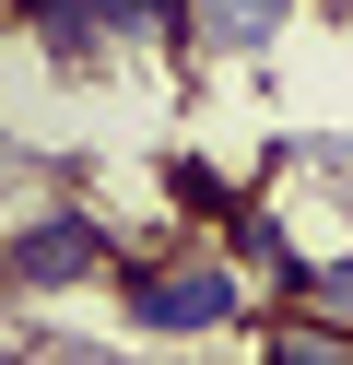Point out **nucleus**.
I'll return each mask as SVG.
<instances>
[{
    "label": "nucleus",
    "instance_id": "obj_3",
    "mask_svg": "<svg viewBox=\"0 0 353 365\" xmlns=\"http://www.w3.org/2000/svg\"><path fill=\"white\" fill-rule=\"evenodd\" d=\"M282 24H295V0H177V48L200 59H271Z\"/></svg>",
    "mask_w": 353,
    "mask_h": 365
},
{
    "label": "nucleus",
    "instance_id": "obj_2",
    "mask_svg": "<svg viewBox=\"0 0 353 365\" xmlns=\"http://www.w3.org/2000/svg\"><path fill=\"white\" fill-rule=\"evenodd\" d=\"M118 271V224L83 212V200H59V212H24L12 236H0V294H83Z\"/></svg>",
    "mask_w": 353,
    "mask_h": 365
},
{
    "label": "nucleus",
    "instance_id": "obj_6",
    "mask_svg": "<svg viewBox=\"0 0 353 365\" xmlns=\"http://www.w3.org/2000/svg\"><path fill=\"white\" fill-rule=\"evenodd\" d=\"M0 24H12V0H0Z\"/></svg>",
    "mask_w": 353,
    "mask_h": 365
},
{
    "label": "nucleus",
    "instance_id": "obj_5",
    "mask_svg": "<svg viewBox=\"0 0 353 365\" xmlns=\"http://www.w3.org/2000/svg\"><path fill=\"white\" fill-rule=\"evenodd\" d=\"M318 307H342V318H353V247H342V259H318Z\"/></svg>",
    "mask_w": 353,
    "mask_h": 365
},
{
    "label": "nucleus",
    "instance_id": "obj_4",
    "mask_svg": "<svg viewBox=\"0 0 353 365\" xmlns=\"http://www.w3.org/2000/svg\"><path fill=\"white\" fill-rule=\"evenodd\" d=\"M235 200H247V189H235V177H212V153H177V165H165V212L200 224V236H224Z\"/></svg>",
    "mask_w": 353,
    "mask_h": 365
},
{
    "label": "nucleus",
    "instance_id": "obj_1",
    "mask_svg": "<svg viewBox=\"0 0 353 365\" xmlns=\"http://www.w3.org/2000/svg\"><path fill=\"white\" fill-rule=\"evenodd\" d=\"M118 318L130 330H153V341H188V330H235L247 318V271H235V247L224 236H165V247H118Z\"/></svg>",
    "mask_w": 353,
    "mask_h": 365
},
{
    "label": "nucleus",
    "instance_id": "obj_7",
    "mask_svg": "<svg viewBox=\"0 0 353 365\" xmlns=\"http://www.w3.org/2000/svg\"><path fill=\"white\" fill-rule=\"evenodd\" d=\"M342 12H353V0H342Z\"/></svg>",
    "mask_w": 353,
    "mask_h": 365
}]
</instances>
